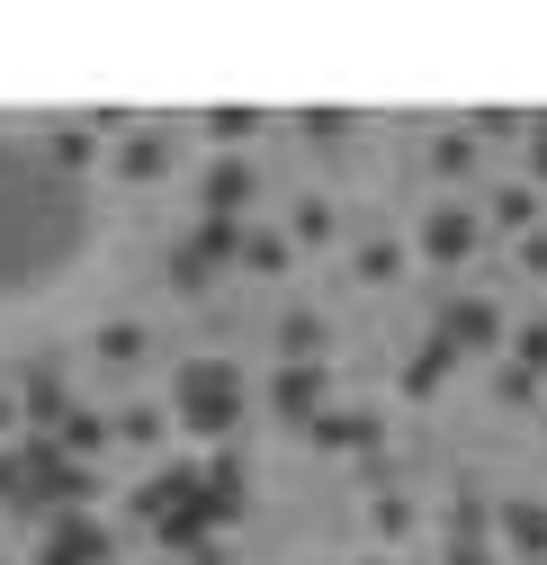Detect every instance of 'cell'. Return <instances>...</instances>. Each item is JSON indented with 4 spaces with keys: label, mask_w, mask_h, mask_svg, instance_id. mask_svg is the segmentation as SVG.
<instances>
[{
    "label": "cell",
    "mask_w": 547,
    "mask_h": 565,
    "mask_svg": "<svg viewBox=\"0 0 547 565\" xmlns=\"http://www.w3.org/2000/svg\"><path fill=\"white\" fill-rule=\"evenodd\" d=\"M171 395H180V422H189L197 440H225L234 422H243V377H234L225 360H189Z\"/></svg>",
    "instance_id": "obj_1"
},
{
    "label": "cell",
    "mask_w": 547,
    "mask_h": 565,
    "mask_svg": "<svg viewBox=\"0 0 547 565\" xmlns=\"http://www.w3.org/2000/svg\"><path fill=\"white\" fill-rule=\"evenodd\" d=\"M108 556H117V530H99L90 512H63L36 547V565H108Z\"/></svg>",
    "instance_id": "obj_2"
},
{
    "label": "cell",
    "mask_w": 547,
    "mask_h": 565,
    "mask_svg": "<svg viewBox=\"0 0 547 565\" xmlns=\"http://www.w3.org/2000/svg\"><path fill=\"white\" fill-rule=\"evenodd\" d=\"M440 341L449 350H494L503 341V306L494 297H449L440 306Z\"/></svg>",
    "instance_id": "obj_3"
},
{
    "label": "cell",
    "mask_w": 547,
    "mask_h": 565,
    "mask_svg": "<svg viewBox=\"0 0 547 565\" xmlns=\"http://www.w3.org/2000/svg\"><path fill=\"white\" fill-rule=\"evenodd\" d=\"M19 413H28V431H63V422H73V404H63V369H54V360H28V377H19Z\"/></svg>",
    "instance_id": "obj_4"
},
{
    "label": "cell",
    "mask_w": 547,
    "mask_h": 565,
    "mask_svg": "<svg viewBox=\"0 0 547 565\" xmlns=\"http://www.w3.org/2000/svg\"><path fill=\"white\" fill-rule=\"evenodd\" d=\"M305 431H314L323 449H360V458H377V440H386V413H314Z\"/></svg>",
    "instance_id": "obj_5"
},
{
    "label": "cell",
    "mask_w": 547,
    "mask_h": 565,
    "mask_svg": "<svg viewBox=\"0 0 547 565\" xmlns=\"http://www.w3.org/2000/svg\"><path fill=\"white\" fill-rule=\"evenodd\" d=\"M475 234H485V225H475L466 206H431V225H422V252H431L440 269H458V260L475 252Z\"/></svg>",
    "instance_id": "obj_6"
},
{
    "label": "cell",
    "mask_w": 547,
    "mask_h": 565,
    "mask_svg": "<svg viewBox=\"0 0 547 565\" xmlns=\"http://www.w3.org/2000/svg\"><path fill=\"white\" fill-rule=\"evenodd\" d=\"M54 440H63V458H82V467H90V458L117 440V413H82V404H73V422H63Z\"/></svg>",
    "instance_id": "obj_7"
},
{
    "label": "cell",
    "mask_w": 547,
    "mask_h": 565,
    "mask_svg": "<svg viewBox=\"0 0 547 565\" xmlns=\"http://www.w3.org/2000/svg\"><path fill=\"white\" fill-rule=\"evenodd\" d=\"M269 404H279L288 422H314V413H323V369H279V386H269Z\"/></svg>",
    "instance_id": "obj_8"
},
{
    "label": "cell",
    "mask_w": 547,
    "mask_h": 565,
    "mask_svg": "<svg viewBox=\"0 0 547 565\" xmlns=\"http://www.w3.org/2000/svg\"><path fill=\"white\" fill-rule=\"evenodd\" d=\"M449 360H458V350L431 332L422 350H414V360H404V395H440V377H449Z\"/></svg>",
    "instance_id": "obj_9"
},
{
    "label": "cell",
    "mask_w": 547,
    "mask_h": 565,
    "mask_svg": "<svg viewBox=\"0 0 547 565\" xmlns=\"http://www.w3.org/2000/svg\"><path fill=\"white\" fill-rule=\"evenodd\" d=\"M243 206H251V171L243 162H216L207 171V216H243Z\"/></svg>",
    "instance_id": "obj_10"
},
{
    "label": "cell",
    "mask_w": 547,
    "mask_h": 565,
    "mask_svg": "<svg viewBox=\"0 0 547 565\" xmlns=\"http://www.w3.org/2000/svg\"><path fill=\"white\" fill-rule=\"evenodd\" d=\"M117 171H126V180H162V171H171V145H162V135H126V145H117Z\"/></svg>",
    "instance_id": "obj_11"
},
{
    "label": "cell",
    "mask_w": 547,
    "mask_h": 565,
    "mask_svg": "<svg viewBox=\"0 0 547 565\" xmlns=\"http://www.w3.org/2000/svg\"><path fill=\"white\" fill-rule=\"evenodd\" d=\"M503 539L521 556H547V503H503Z\"/></svg>",
    "instance_id": "obj_12"
},
{
    "label": "cell",
    "mask_w": 547,
    "mask_h": 565,
    "mask_svg": "<svg viewBox=\"0 0 547 565\" xmlns=\"http://www.w3.org/2000/svg\"><path fill=\"white\" fill-rule=\"evenodd\" d=\"M485 530H494V512H485V493L466 484L458 503H449V547H475V539H485Z\"/></svg>",
    "instance_id": "obj_13"
},
{
    "label": "cell",
    "mask_w": 547,
    "mask_h": 565,
    "mask_svg": "<svg viewBox=\"0 0 547 565\" xmlns=\"http://www.w3.org/2000/svg\"><path fill=\"white\" fill-rule=\"evenodd\" d=\"M189 243H197V252H207L216 269H225V260H243V225H234V216H207V225H197Z\"/></svg>",
    "instance_id": "obj_14"
},
{
    "label": "cell",
    "mask_w": 547,
    "mask_h": 565,
    "mask_svg": "<svg viewBox=\"0 0 547 565\" xmlns=\"http://www.w3.org/2000/svg\"><path fill=\"white\" fill-rule=\"evenodd\" d=\"M279 350H288V369H314V350H323V323H314V315H288V323H279Z\"/></svg>",
    "instance_id": "obj_15"
},
{
    "label": "cell",
    "mask_w": 547,
    "mask_h": 565,
    "mask_svg": "<svg viewBox=\"0 0 547 565\" xmlns=\"http://www.w3.org/2000/svg\"><path fill=\"white\" fill-rule=\"evenodd\" d=\"M207 278H216V260H207V252H197V243H171V288H180V297H197Z\"/></svg>",
    "instance_id": "obj_16"
},
{
    "label": "cell",
    "mask_w": 547,
    "mask_h": 565,
    "mask_svg": "<svg viewBox=\"0 0 547 565\" xmlns=\"http://www.w3.org/2000/svg\"><path fill=\"white\" fill-rule=\"evenodd\" d=\"M494 225H512V234H538V198H529V189H494Z\"/></svg>",
    "instance_id": "obj_17"
},
{
    "label": "cell",
    "mask_w": 547,
    "mask_h": 565,
    "mask_svg": "<svg viewBox=\"0 0 547 565\" xmlns=\"http://www.w3.org/2000/svg\"><path fill=\"white\" fill-rule=\"evenodd\" d=\"M243 269L279 278V269H288V234H243Z\"/></svg>",
    "instance_id": "obj_18"
},
{
    "label": "cell",
    "mask_w": 547,
    "mask_h": 565,
    "mask_svg": "<svg viewBox=\"0 0 547 565\" xmlns=\"http://www.w3.org/2000/svg\"><path fill=\"white\" fill-rule=\"evenodd\" d=\"M251 126H260V108H243V99H225V108H207V135H216V145H243Z\"/></svg>",
    "instance_id": "obj_19"
},
{
    "label": "cell",
    "mask_w": 547,
    "mask_h": 565,
    "mask_svg": "<svg viewBox=\"0 0 547 565\" xmlns=\"http://www.w3.org/2000/svg\"><path fill=\"white\" fill-rule=\"evenodd\" d=\"M45 153H54V171H82V162H90V126H54Z\"/></svg>",
    "instance_id": "obj_20"
},
{
    "label": "cell",
    "mask_w": 547,
    "mask_h": 565,
    "mask_svg": "<svg viewBox=\"0 0 547 565\" xmlns=\"http://www.w3.org/2000/svg\"><path fill=\"white\" fill-rule=\"evenodd\" d=\"M117 440H126V449H153V440H162V413H153V404H126V413H117Z\"/></svg>",
    "instance_id": "obj_21"
},
{
    "label": "cell",
    "mask_w": 547,
    "mask_h": 565,
    "mask_svg": "<svg viewBox=\"0 0 547 565\" xmlns=\"http://www.w3.org/2000/svg\"><path fill=\"white\" fill-rule=\"evenodd\" d=\"M99 360H108V369H135V360H144V332H135V323H108V332H99Z\"/></svg>",
    "instance_id": "obj_22"
},
{
    "label": "cell",
    "mask_w": 547,
    "mask_h": 565,
    "mask_svg": "<svg viewBox=\"0 0 547 565\" xmlns=\"http://www.w3.org/2000/svg\"><path fill=\"white\" fill-rule=\"evenodd\" d=\"M431 171L466 180V171H475V135H440V145H431Z\"/></svg>",
    "instance_id": "obj_23"
},
{
    "label": "cell",
    "mask_w": 547,
    "mask_h": 565,
    "mask_svg": "<svg viewBox=\"0 0 547 565\" xmlns=\"http://www.w3.org/2000/svg\"><path fill=\"white\" fill-rule=\"evenodd\" d=\"M512 369L547 377V323H521V332H512Z\"/></svg>",
    "instance_id": "obj_24"
},
{
    "label": "cell",
    "mask_w": 547,
    "mask_h": 565,
    "mask_svg": "<svg viewBox=\"0 0 547 565\" xmlns=\"http://www.w3.org/2000/svg\"><path fill=\"white\" fill-rule=\"evenodd\" d=\"M297 243H332V206L323 198H297Z\"/></svg>",
    "instance_id": "obj_25"
},
{
    "label": "cell",
    "mask_w": 547,
    "mask_h": 565,
    "mask_svg": "<svg viewBox=\"0 0 547 565\" xmlns=\"http://www.w3.org/2000/svg\"><path fill=\"white\" fill-rule=\"evenodd\" d=\"M395 269H404V252H395V243H368V252H360V278H368V288H386Z\"/></svg>",
    "instance_id": "obj_26"
},
{
    "label": "cell",
    "mask_w": 547,
    "mask_h": 565,
    "mask_svg": "<svg viewBox=\"0 0 547 565\" xmlns=\"http://www.w3.org/2000/svg\"><path fill=\"white\" fill-rule=\"evenodd\" d=\"M0 503H10V512L28 503V458L19 449H0Z\"/></svg>",
    "instance_id": "obj_27"
},
{
    "label": "cell",
    "mask_w": 547,
    "mask_h": 565,
    "mask_svg": "<svg viewBox=\"0 0 547 565\" xmlns=\"http://www.w3.org/2000/svg\"><path fill=\"white\" fill-rule=\"evenodd\" d=\"M377 530H386V539H404V530H414V503H404V493H395V484L377 493Z\"/></svg>",
    "instance_id": "obj_28"
},
{
    "label": "cell",
    "mask_w": 547,
    "mask_h": 565,
    "mask_svg": "<svg viewBox=\"0 0 547 565\" xmlns=\"http://www.w3.org/2000/svg\"><path fill=\"white\" fill-rule=\"evenodd\" d=\"M297 126H305V135H314V145H332V135H351V108H305V117H297Z\"/></svg>",
    "instance_id": "obj_29"
},
{
    "label": "cell",
    "mask_w": 547,
    "mask_h": 565,
    "mask_svg": "<svg viewBox=\"0 0 547 565\" xmlns=\"http://www.w3.org/2000/svg\"><path fill=\"white\" fill-rule=\"evenodd\" d=\"M512 126H529V117H521V108H475V117H466V135H512Z\"/></svg>",
    "instance_id": "obj_30"
},
{
    "label": "cell",
    "mask_w": 547,
    "mask_h": 565,
    "mask_svg": "<svg viewBox=\"0 0 547 565\" xmlns=\"http://www.w3.org/2000/svg\"><path fill=\"white\" fill-rule=\"evenodd\" d=\"M494 395H503V404H529V395H538V377H529V369H503V377H494Z\"/></svg>",
    "instance_id": "obj_31"
},
{
    "label": "cell",
    "mask_w": 547,
    "mask_h": 565,
    "mask_svg": "<svg viewBox=\"0 0 547 565\" xmlns=\"http://www.w3.org/2000/svg\"><path fill=\"white\" fill-rule=\"evenodd\" d=\"M521 269H529V278H547V225H538V234H521Z\"/></svg>",
    "instance_id": "obj_32"
},
{
    "label": "cell",
    "mask_w": 547,
    "mask_h": 565,
    "mask_svg": "<svg viewBox=\"0 0 547 565\" xmlns=\"http://www.w3.org/2000/svg\"><path fill=\"white\" fill-rule=\"evenodd\" d=\"M180 565H234V556H225V547L207 539V547H197V556H180Z\"/></svg>",
    "instance_id": "obj_33"
},
{
    "label": "cell",
    "mask_w": 547,
    "mask_h": 565,
    "mask_svg": "<svg viewBox=\"0 0 547 565\" xmlns=\"http://www.w3.org/2000/svg\"><path fill=\"white\" fill-rule=\"evenodd\" d=\"M449 565H494V556L485 547H449Z\"/></svg>",
    "instance_id": "obj_34"
},
{
    "label": "cell",
    "mask_w": 547,
    "mask_h": 565,
    "mask_svg": "<svg viewBox=\"0 0 547 565\" xmlns=\"http://www.w3.org/2000/svg\"><path fill=\"white\" fill-rule=\"evenodd\" d=\"M10 422H28V413H19V395H0V431H10Z\"/></svg>",
    "instance_id": "obj_35"
},
{
    "label": "cell",
    "mask_w": 547,
    "mask_h": 565,
    "mask_svg": "<svg viewBox=\"0 0 547 565\" xmlns=\"http://www.w3.org/2000/svg\"><path fill=\"white\" fill-rule=\"evenodd\" d=\"M529 126H538V180H547V117H529Z\"/></svg>",
    "instance_id": "obj_36"
}]
</instances>
